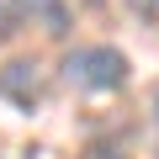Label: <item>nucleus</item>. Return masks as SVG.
Here are the masks:
<instances>
[{"instance_id": "obj_3", "label": "nucleus", "mask_w": 159, "mask_h": 159, "mask_svg": "<svg viewBox=\"0 0 159 159\" xmlns=\"http://www.w3.org/2000/svg\"><path fill=\"white\" fill-rule=\"evenodd\" d=\"M16 16L43 27L48 37H69V0H11Z\"/></svg>"}, {"instance_id": "obj_1", "label": "nucleus", "mask_w": 159, "mask_h": 159, "mask_svg": "<svg viewBox=\"0 0 159 159\" xmlns=\"http://www.w3.org/2000/svg\"><path fill=\"white\" fill-rule=\"evenodd\" d=\"M58 69H64V80H69L74 90H122V85H127V74H133L127 53H122V48H111V43L69 48Z\"/></svg>"}, {"instance_id": "obj_7", "label": "nucleus", "mask_w": 159, "mask_h": 159, "mask_svg": "<svg viewBox=\"0 0 159 159\" xmlns=\"http://www.w3.org/2000/svg\"><path fill=\"white\" fill-rule=\"evenodd\" d=\"M154 148H159V96H154Z\"/></svg>"}, {"instance_id": "obj_2", "label": "nucleus", "mask_w": 159, "mask_h": 159, "mask_svg": "<svg viewBox=\"0 0 159 159\" xmlns=\"http://www.w3.org/2000/svg\"><path fill=\"white\" fill-rule=\"evenodd\" d=\"M0 96L16 101L21 111H32V106L43 101V74H37V64H32V58H11L6 69H0Z\"/></svg>"}, {"instance_id": "obj_6", "label": "nucleus", "mask_w": 159, "mask_h": 159, "mask_svg": "<svg viewBox=\"0 0 159 159\" xmlns=\"http://www.w3.org/2000/svg\"><path fill=\"white\" fill-rule=\"evenodd\" d=\"M127 6H133L138 16H159V0H127Z\"/></svg>"}, {"instance_id": "obj_4", "label": "nucleus", "mask_w": 159, "mask_h": 159, "mask_svg": "<svg viewBox=\"0 0 159 159\" xmlns=\"http://www.w3.org/2000/svg\"><path fill=\"white\" fill-rule=\"evenodd\" d=\"M85 159H127V138H122V133H117V138H111V133H106V138H90V143H85Z\"/></svg>"}, {"instance_id": "obj_8", "label": "nucleus", "mask_w": 159, "mask_h": 159, "mask_svg": "<svg viewBox=\"0 0 159 159\" xmlns=\"http://www.w3.org/2000/svg\"><path fill=\"white\" fill-rule=\"evenodd\" d=\"M90 6H101V0H90Z\"/></svg>"}, {"instance_id": "obj_5", "label": "nucleus", "mask_w": 159, "mask_h": 159, "mask_svg": "<svg viewBox=\"0 0 159 159\" xmlns=\"http://www.w3.org/2000/svg\"><path fill=\"white\" fill-rule=\"evenodd\" d=\"M21 27V16H16V6H11V0H0V43H6L11 32Z\"/></svg>"}]
</instances>
